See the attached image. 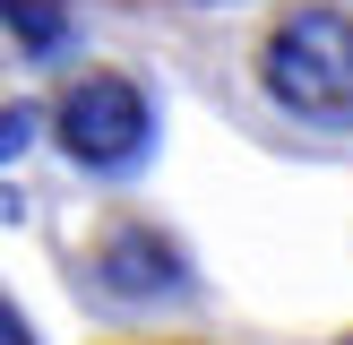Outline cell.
I'll use <instances>...</instances> for the list:
<instances>
[{"mask_svg": "<svg viewBox=\"0 0 353 345\" xmlns=\"http://www.w3.org/2000/svg\"><path fill=\"white\" fill-rule=\"evenodd\" d=\"M0 345H34V328H26V319L9 310V293H0Z\"/></svg>", "mask_w": 353, "mask_h": 345, "instance_id": "cell-5", "label": "cell"}, {"mask_svg": "<svg viewBox=\"0 0 353 345\" xmlns=\"http://www.w3.org/2000/svg\"><path fill=\"white\" fill-rule=\"evenodd\" d=\"M103 276H112L121 293H164V285H181V259H172L155 233H112V250H103Z\"/></svg>", "mask_w": 353, "mask_h": 345, "instance_id": "cell-3", "label": "cell"}, {"mask_svg": "<svg viewBox=\"0 0 353 345\" xmlns=\"http://www.w3.org/2000/svg\"><path fill=\"white\" fill-rule=\"evenodd\" d=\"M345 345H353V337H345Z\"/></svg>", "mask_w": 353, "mask_h": 345, "instance_id": "cell-7", "label": "cell"}, {"mask_svg": "<svg viewBox=\"0 0 353 345\" xmlns=\"http://www.w3.org/2000/svg\"><path fill=\"white\" fill-rule=\"evenodd\" d=\"M26 138H34V112H0V164H9Z\"/></svg>", "mask_w": 353, "mask_h": 345, "instance_id": "cell-4", "label": "cell"}, {"mask_svg": "<svg viewBox=\"0 0 353 345\" xmlns=\"http://www.w3.org/2000/svg\"><path fill=\"white\" fill-rule=\"evenodd\" d=\"M147 345H199V337H147Z\"/></svg>", "mask_w": 353, "mask_h": 345, "instance_id": "cell-6", "label": "cell"}, {"mask_svg": "<svg viewBox=\"0 0 353 345\" xmlns=\"http://www.w3.org/2000/svg\"><path fill=\"white\" fill-rule=\"evenodd\" d=\"M259 78L302 121H353V17L327 9V0H293L268 26Z\"/></svg>", "mask_w": 353, "mask_h": 345, "instance_id": "cell-1", "label": "cell"}, {"mask_svg": "<svg viewBox=\"0 0 353 345\" xmlns=\"http://www.w3.org/2000/svg\"><path fill=\"white\" fill-rule=\"evenodd\" d=\"M52 147H61L69 164H86V172H130L138 155L155 147L147 95H138L130 78H112V69L78 78L61 103H52Z\"/></svg>", "mask_w": 353, "mask_h": 345, "instance_id": "cell-2", "label": "cell"}]
</instances>
